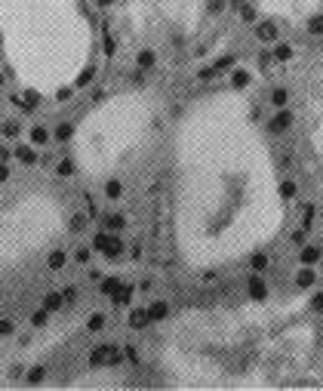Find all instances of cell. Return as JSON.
I'll use <instances>...</instances> for the list:
<instances>
[{"mask_svg":"<svg viewBox=\"0 0 323 391\" xmlns=\"http://www.w3.org/2000/svg\"><path fill=\"white\" fill-rule=\"evenodd\" d=\"M15 157L25 163V166H31V163H37V151L31 148V145H22V148H15Z\"/></svg>","mask_w":323,"mask_h":391,"instance_id":"cell-14","label":"cell"},{"mask_svg":"<svg viewBox=\"0 0 323 391\" xmlns=\"http://www.w3.org/2000/svg\"><path fill=\"white\" fill-rule=\"evenodd\" d=\"M31 324H34V327H46V308H43V311H34V314H31Z\"/></svg>","mask_w":323,"mask_h":391,"instance_id":"cell-34","label":"cell"},{"mask_svg":"<svg viewBox=\"0 0 323 391\" xmlns=\"http://www.w3.org/2000/svg\"><path fill=\"white\" fill-rule=\"evenodd\" d=\"M231 83H234L237 89H240V86H250V83H253V74H250L246 68H234V71H231Z\"/></svg>","mask_w":323,"mask_h":391,"instance_id":"cell-9","label":"cell"},{"mask_svg":"<svg viewBox=\"0 0 323 391\" xmlns=\"http://www.w3.org/2000/svg\"><path fill=\"white\" fill-rule=\"evenodd\" d=\"M89 80H92V68H86V71H83V74L77 77V86H86Z\"/></svg>","mask_w":323,"mask_h":391,"instance_id":"cell-37","label":"cell"},{"mask_svg":"<svg viewBox=\"0 0 323 391\" xmlns=\"http://www.w3.org/2000/svg\"><path fill=\"white\" fill-rule=\"evenodd\" d=\"M9 179V166L6 163H0V182H6Z\"/></svg>","mask_w":323,"mask_h":391,"instance_id":"cell-43","label":"cell"},{"mask_svg":"<svg viewBox=\"0 0 323 391\" xmlns=\"http://www.w3.org/2000/svg\"><path fill=\"white\" fill-rule=\"evenodd\" d=\"M108 364H120V345H96L89 351V367H108Z\"/></svg>","mask_w":323,"mask_h":391,"instance_id":"cell-1","label":"cell"},{"mask_svg":"<svg viewBox=\"0 0 323 391\" xmlns=\"http://www.w3.org/2000/svg\"><path fill=\"white\" fill-rule=\"evenodd\" d=\"M271 55H274V62H290V59H293V55H296V49H293V46H290V43H277V46H274V52H271Z\"/></svg>","mask_w":323,"mask_h":391,"instance_id":"cell-12","label":"cell"},{"mask_svg":"<svg viewBox=\"0 0 323 391\" xmlns=\"http://www.w3.org/2000/svg\"><path fill=\"white\" fill-rule=\"evenodd\" d=\"M105 327H108V318H105L102 311H92V314L86 318V330H89V333H102Z\"/></svg>","mask_w":323,"mask_h":391,"instance_id":"cell-7","label":"cell"},{"mask_svg":"<svg viewBox=\"0 0 323 391\" xmlns=\"http://www.w3.org/2000/svg\"><path fill=\"white\" fill-rule=\"evenodd\" d=\"M15 333V321L12 318H0V336H12Z\"/></svg>","mask_w":323,"mask_h":391,"instance_id":"cell-30","label":"cell"},{"mask_svg":"<svg viewBox=\"0 0 323 391\" xmlns=\"http://www.w3.org/2000/svg\"><path fill=\"white\" fill-rule=\"evenodd\" d=\"M290 123H293V114H290V111H283V108H277V117L268 123V129H271L274 136H280V133H287V129H290Z\"/></svg>","mask_w":323,"mask_h":391,"instance_id":"cell-2","label":"cell"},{"mask_svg":"<svg viewBox=\"0 0 323 391\" xmlns=\"http://www.w3.org/2000/svg\"><path fill=\"white\" fill-rule=\"evenodd\" d=\"M305 237H308V228H296V231H293V244H299V247H302V244H305Z\"/></svg>","mask_w":323,"mask_h":391,"instance_id":"cell-35","label":"cell"},{"mask_svg":"<svg viewBox=\"0 0 323 391\" xmlns=\"http://www.w3.org/2000/svg\"><path fill=\"white\" fill-rule=\"evenodd\" d=\"M28 136H31V145H46V142H49V129H46V126H40V123H37V126H31V133H28Z\"/></svg>","mask_w":323,"mask_h":391,"instance_id":"cell-13","label":"cell"},{"mask_svg":"<svg viewBox=\"0 0 323 391\" xmlns=\"http://www.w3.org/2000/svg\"><path fill=\"white\" fill-rule=\"evenodd\" d=\"M240 18H243V22H246V25H250V22H256V9H253V6H246V3H243V6H240Z\"/></svg>","mask_w":323,"mask_h":391,"instance_id":"cell-33","label":"cell"},{"mask_svg":"<svg viewBox=\"0 0 323 391\" xmlns=\"http://www.w3.org/2000/svg\"><path fill=\"white\" fill-rule=\"evenodd\" d=\"M52 136H55L59 142H68V139L74 136V126H71L68 120H62V123H55V129H52Z\"/></svg>","mask_w":323,"mask_h":391,"instance_id":"cell-17","label":"cell"},{"mask_svg":"<svg viewBox=\"0 0 323 391\" xmlns=\"http://www.w3.org/2000/svg\"><path fill=\"white\" fill-rule=\"evenodd\" d=\"M102 99H105V89L96 86V89H92V102H102Z\"/></svg>","mask_w":323,"mask_h":391,"instance_id":"cell-42","label":"cell"},{"mask_svg":"<svg viewBox=\"0 0 323 391\" xmlns=\"http://www.w3.org/2000/svg\"><path fill=\"white\" fill-rule=\"evenodd\" d=\"M74 259H77L80 265H83V262H89V250H77V253H74Z\"/></svg>","mask_w":323,"mask_h":391,"instance_id":"cell-40","label":"cell"},{"mask_svg":"<svg viewBox=\"0 0 323 391\" xmlns=\"http://www.w3.org/2000/svg\"><path fill=\"white\" fill-rule=\"evenodd\" d=\"M123 250H126V244H123L120 237H111V247H108V253H105V256H108V259H117Z\"/></svg>","mask_w":323,"mask_h":391,"instance_id":"cell-27","label":"cell"},{"mask_svg":"<svg viewBox=\"0 0 323 391\" xmlns=\"http://www.w3.org/2000/svg\"><path fill=\"white\" fill-rule=\"evenodd\" d=\"M250 299H253V302L268 299V287L262 284V277H259V274H250Z\"/></svg>","mask_w":323,"mask_h":391,"instance_id":"cell-5","label":"cell"},{"mask_svg":"<svg viewBox=\"0 0 323 391\" xmlns=\"http://www.w3.org/2000/svg\"><path fill=\"white\" fill-rule=\"evenodd\" d=\"M96 3H99L102 9H108V6H114V0H96Z\"/></svg>","mask_w":323,"mask_h":391,"instance_id":"cell-44","label":"cell"},{"mask_svg":"<svg viewBox=\"0 0 323 391\" xmlns=\"http://www.w3.org/2000/svg\"><path fill=\"white\" fill-rule=\"evenodd\" d=\"M62 296H65V302H77V287H65Z\"/></svg>","mask_w":323,"mask_h":391,"instance_id":"cell-36","label":"cell"},{"mask_svg":"<svg viewBox=\"0 0 323 391\" xmlns=\"http://www.w3.org/2000/svg\"><path fill=\"white\" fill-rule=\"evenodd\" d=\"M314 281H317L314 268H311V265H302V271L296 274V287H299V290H308V287H314Z\"/></svg>","mask_w":323,"mask_h":391,"instance_id":"cell-6","label":"cell"},{"mask_svg":"<svg viewBox=\"0 0 323 391\" xmlns=\"http://www.w3.org/2000/svg\"><path fill=\"white\" fill-rule=\"evenodd\" d=\"M120 287H123L120 277H114V274H111V277H102V296H114Z\"/></svg>","mask_w":323,"mask_h":391,"instance_id":"cell-19","label":"cell"},{"mask_svg":"<svg viewBox=\"0 0 323 391\" xmlns=\"http://www.w3.org/2000/svg\"><path fill=\"white\" fill-rule=\"evenodd\" d=\"M108 247H111V237H108L105 231H99V234L92 237V250H96V253H108Z\"/></svg>","mask_w":323,"mask_h":391,"instance_id":"cell-22","label":"cell"},{"mask_svg":"<svg viewBox=\"0 0 323 391\" xmlns=\"http://www.w3.org/2000/svg\"><path fill=\"white\" fill-rule=\"evenodd\" d=\"M250 268H253V271H265V268H268V256H262V253L253 256V259H250Z\"/></svg>","mask_w":323,"mask_h":391,"instance_id":"cell-29","label":"cell"},{"mask_svg":"<svg viewBox=\"0 0 323 391\" xmlns=\"http://www.w3.org/2000/svg\"><path fill=\"white\" fill-rule=\"evenodd\" d=\"M74 170H77V163H71V160H62V163L55 166V176H59V179H68V176H74Z\"/></svg>","mask_w":323,"mask_h":391,"instance_id":"cell-26","label":"cell"},{"mask_svg":"<svg viewBox=\"0 0 323 391\" xmlns=\"http://www.w3.org/2000/svg\"><path fill=\"white\" fill-rule=\"evenodd\" d=\"M169 314V305L160 299V302H154V305H148V318H151V324H157V321H163Z\"/></svg>","mask_w":323,"mask_h":391,"instance_id":"cell-8","label":"cell"},{"mask_svg":"<svg viewBox=\"0 0 323 391\" xmlns=\"http://www.w3.org/2000/svg\"><path fill=\"white\" fill-rule=\"evenodd\" d=\"M287 102H290V92H287L283 86L271 89V105H274V108H287Z\"/></svg>","mask_w":323,"mask_h":391,"instance_id":"cell-21","label":"cell"},{"mask_svg":"<svg viewBox=\"0 0 323 391\" xmlns=\"http://www.w3.org/2000/svg\"><path fill=\"white\" fill-rule=\"evenodd\" d=\"M83 228H86V216H83V213L71 216V231H83Z\"/></svg>","mask_w":323,"mask_h":391,"instance_id":"cell-32","label":"cell"},{"mask_svg":"<svg viewBox=\"0 0 323 391\" xmlns=\"http://www.w3.org/2000/svg\"><path fill=\"white\" fill-rule=\"evenodd\" d=\"M311 308H314V311H323V293H314V296H311Z\"/></svg>","mask_w":323,"mask_h":391,"instance_id":"cell-38","label":"cell"},{"mask_svg":"<svg viewBox=\"0 0 323 391\" xmlns=\"http://www.w3.org/2000/svg\"><path fill=\"white\" fill-rule=\"evenodd\" d=\"M12 154H15V151H9V148H6V145H0V163H6V160H9V157H12Z\"/></svg>","mask_w":323,"mask_h":391,"instance_id":"cell-41","label":"cell"},{"mask_svg":"<svg viewBox=\"0 0 323 391\" xmlns=\"http://www.w3.org/2000/svg\"><path fill=\"white\" fill-rule=\"evenodd\" d=\"M0 296H3V284H0Z\"/></svg>","mask_w":323,"mask_h":391,"instance_id":"cell-46","label":"cell"},{"mask_svg":"<svg viewBox=\"0 0 323 391\" xmlns=\"http://www.w3.org/2000/svg\"><path fill=\"white\" fill-rule=\"evenodd\" d=\"M299 262H302V265L323 262V250H320V247H314V244H305V247L299 250Z\"/></svg>","mask_w":323,"mask_h":391,"instance_id":"cell-3","label":"cell"},{"mask_svg":"<svg viewBox=\"0 0 323 391\" xmlns=\"http://www.w3.org/2000/svg\"><path fill=\"white\" fill-rule=\"evenodd\" d=\"M105 225H108L111 231H123V228H126V216L114 213V216H108V219H105Z\"/></svg>","mask_w":323,"mask_h":391,"instance_id":"cell-23","label":"cell"},{"mask_svg":"<svg viewBox=\"0 0 323 391\" xmlns=\"http://www.w3.org/2000/svg\"><path fill=\"white\" fill-rule=\"evenodd\" d=\"M296 194H299V185H296V182H283V185H280V197H283V200H293Z\"/></svg>","mask_w":323,"mask_h":391,"instance_id":"cell-28","label":"cell"},{"mask_svg":"<svg viewBox=\"0 0 323 391\" xmlns=\"http://www.w3.org/2000/svg\"><path fill=\"white\" fill-rule=\"evenodd\" d=\"M305 31H308L311 37H323V12H317V15H311V18H308Z\"/></svg>","mask_w":323,"mask_h":391,"instance_id":"cell-16","label":"cell"},{"mask_svg":"<svg viewBox=\"0 0 323 391\" xmlns=\"http://www.w3.org/2000/svg\"><path fill=\"white\" fill-rule=\"evenodd\" d=\"M277 31H280V28H277L274 22H259V25H256V37H259L262 43H274V40H277Z\"/></svg>","mask_w":323,"mask_h":391,"instance_id":"cell-4","label":"cell"},{"mask_svg":"<svg viewBox=\"0 0 323 391\" xmlns=\"http://www.w3.org/2000/svg\"><path fill=\"white\" fill-rule=\"evenodd\" d=\"M148 324H151L148 308H145V311H132V314H129V330H145Z\"/></svg>","mask_w":323,"mask_h":391,"instance_id":"cell-11","label":"cell"},{"mask_svg":"<svg viewBox=\"0 0 323 391\" xmlns=\"http://www.w3.org/2000/svg\"><path fill=\"white\" fill-rule=\"evenodd\" d=\"M62 305H65V296H62V293H46V296H43V308H46V311H59Z\"/></svg>","mask_w":323,"mask_h":391,"instance_id":"cell-15","label":"cell"},{"mask_svg":"<svg viewBox=\"0 0 323 391\" xmlns=\"http://www.w3.org/2000/svg\"><path fill=\"white\" fill-rule=\"evenodd\" d=\"M136 62H139V68H154V62H157V52H154V49H142V52L136 55Z\"/></svg>","mask_w":323,"mask_h":391,"instance_id":"cell-20","label":"cell"},{"mask_svg":"<svg viewBox=\"0 0 323 391\" xmlns=\"http://www.w3.org/2000/svg\"><path fill=\"white\" fill-rule=\"evenodd\" d=\"M111 299H114V305H129V299H132V287H120Z\"/></svg>","mask_w":323,"mask_h":391,"instance_id":"cell-24","label":"cell"},{"mask_svg":"<svg viewBox=\"0 0 323 391\" xmlns=\"http://www.w3.org/2000/svg\"><path fill=\"white\" fill-rule=\"evenodd\" d=\"M46 265H49V271H62V268H65V253H62V250H52V253L46 256Z\"/></svg>","mask_w":323,"mask_h":391,"instance_id":"cell-18","label":"cell"},{"mask_svg":"<svg viewBox=\"0 0 323 391\" xmlns=\"http://www.w3.org/2000/svg\"><path fill=\"white\" fill-rule=\"evenodd\" d=\"M0 129H3V136H6V139H12V136H18V123H15V120H6V123H3Z\"/></svg>","mask_w":323,"mask_h":391,"instance_id":"cell-31","label":"cell"},{"mask_svg":"<svg viewBox=\"0 0 323 391\" xmlns=\"http://www.w3.org/2000/svg\"><path fill=\"white\" fill-rule=\"evenodd\" d=\"M43 376H46V370H43V367L37 364V367H31V370H28L25 382H28V385H37V382H43Z\"/></svg>","mask_w":323,"mask_h":391,"instance_id":"cell-25","label":"cell"},{"mask_svg":"<svg viewBox=\"0 0 323 391\" xmlns=\"http://www.w3.org/2000/svg\"><path fill=\"white\" fill-rule=\"evenodd\" d=\"M105 197L120 200V197H123V182H120V179H108V182H105Z\"/></svg>","mask_w":323,"mask_h":391,"instance_id":"cell-10","label":"cell"},{"mask_svg":"<svg viewBox=\"0 0 323 391\" xmlns=\"http://www.w3.org/2000/svg\"><path fill=\"white\" fill-rule=\"evenodd\" d=\"M129 259H142V244H132L129 247Z\"/></svg>","mask_w":323,"mask_h":391,"instance_id":"cell-39","label":"cell"},{"mask_svg":"<svg viewBox=\"0 0 323 391\" xmlns=\"http://www.w3.org/2000/svg\"><path fill=\"white\" fill-rule=\"evenodd\" d=\"M160 3H176V0H160Z\"/></svg>","mask_w":323,"mask_h":391,"instance_id":"cell-45","label":"cell"}]
</instances>
